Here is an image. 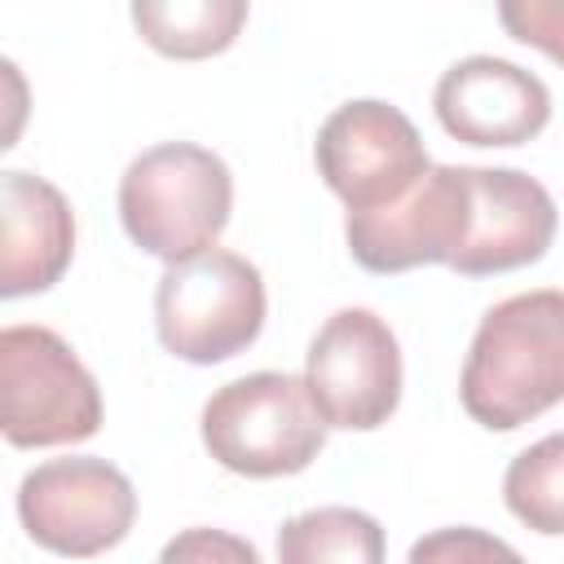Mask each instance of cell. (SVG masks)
<instances>
[{
	"instance_id": "obj_1",
	"label": "cell",
	"mask_w": 564,
	"mask_h": 564,
	"mask_svg": "<svg viewBox=\"0 0 564 564\" xmlns=\"http://www.w3.org/2000/svg\"><path fill=\"white\" fill-rule=\"evenodd\" d=\"M458 401L489 432H516L564 401V291H520L480 317Z\"/></svg>"
},
{
	"instance_id": "obj_2",
	"label": "cell",
	"mask_w": 564,
	"mask_h": 564,
	"mask_svg": "<svg viewBox=\"0 0 564 564\" xmlns=\"http://www.w3.org/2000/svg\"><path fill=\"white\" fill-rule=\"evenodd\" d=\"M234 212V176L220 154L194 141H163L141 150L119 181V220L128 238L176 264L225 234Z\"/></svg>"
},
{
	"instance_id": "obj_3",
	"label": "cell",
	"mask_w": 564,
	"mask_h": 564,
	"mask_svg": "<svg viewBox=\"0 0 564 564\" xmlns=\"http://www.w3.org/2000/svg\"><path fill=\"white\" fill-rule=\"evenodd\" d=\"M203 445L225 471L273 480L304 471L322 454L326 423L304 375L256 370L212 392L203 405Z\"/></svg>"
},
{
	"instance_id": "obj_4",
	"label": "cell",
	"mask_w": 564,
	"mask_h": 564,
	"mask_svg": "<svg viewBox=\"0 0 564 564\" xmlns=\"http://www.w3.org/2000/svg\"><path fill=\"white\" fill-rule=\"evenodd\" d=\"M154 326L159 344L181 361H229L264 326V278L247 256L220 247L176 260L154 286Z\"/></svg>"
},
{
	"instance_id": "obj_5",
	"label": "cell",
	"mask_w": 564,
	"mask_h": 564,
	"mask_svg": "<svg viewBox=\"0 0 564 564\" xmlns=\"http://www.w3.org/2000/svg\"><path fill=\"white\" fill-rule=\"evenodd\" d=\"M101 392L75 348L48 326L0 330V432L18 449L97 436Z\"/></svg>"
},
{
	"instance_id": "obj_6",
	"label": "cell",
	"mask_w": 564,
	"mask_h": 564,
	"mask_svg": "<svg viewBox=\"0 0 564 564\" xmlns=\"http://www.w3.org/2000/svg\"><path fill=\"white\" fill-rule=\"evenodd\" d=\"M304 383L326 427L370 432L397 414L401 344L370 308H339L304 352Z\"/></svg>"
},
{
	"instance_id": "obj_7",
	"label": "cell",
	"mask_w": 564,
	"mask_h": 564,
	"mask_svg": "<svg viewBox=\"0 0 564 564\" xmlns=\"http://www.w3.org/2000/svg\"><path fill=\"white\" fill-rule=\"evenodd\" d=\"M18 520L53 555H101L137 520L132 480L106 458H48L18 485Z\"/></svg>"
},
{
	"instance_id": "obj_8",
	"label": "cell",
	"mask_w": 564,
	"mask_h": 564,
	"mask_svg": "<svg viewBox=\"0 0 564 564\" xmlns=\"http://www.w3.org/2000/svg\"><path fill=\"white\" fill-rule=\"evenodd\" d=\"M313 159L322 181L348 212H375L397 203L432 167L419 128L397 106L375 97L339 106L317 128Z\"/></svg>"
},
{
	"instance_id": "obj_9",
	"label": "cell",
	"mask_w": 564,
	"mask_h": 564,
	"mask_svg": "<svg viewBox=\"0 0 564 564\" xmlns=\"http://www.w3.org/2000/svg\"><path fill=\"white\" fill-rule=\"evenodd\" d=\"M471 181L467 167H427L397 203L348 212V251L370 273H405L419 264H449L467 238Z\"/></svg>"
},
{
	"instance_id": "obj_10",
	"label": "cell",
	"mask_w": 564,
	"mask_h": 564,
	"mask_svg": "<svg viewBox=\"0 0 564 564\" xmlns=\"http://www.w3.org/2000/svg\"><path fill=\"white\" fill-rule=\"evenodd\" d=\"M467 181L471 216L449 269L463 278H485L542 260L560 225L551 189L516 167H467Z\"/></svg>"
},
{
	"instance_id": "obj_11",
	"label": "cell",
	"mask_w": 564,
	"mask_h": 564,
	"mask_svg": "<svg viewBox=\"0 0 564 564\" xmlns=\"http://www.w3.org/2000/svg\"><path fill=\"white\" fill-rule=\"evenodd\" d=\"M436 119L454 141L467 145H524L551 123L546 84L507 57H463L432 93Z\"/></svg>"
},
{
	"instance_id": "obj_12",
	"label": "cell",
	"mask_w": 564,
	"mask_h": 564,
	"mask_svg": "<svg viewBox=\"0 0 564 564\" xmlns=\"http://www.w3.org/2000/svg\"><path fill=\"white\" fill-rule=\"evenodd\" d=\"M75 256V216L57 185L35 172L0 176V295L48 291Z\"/></svg>"
},
{
	"instance_id": "obj_13",
	"label": "cell",
	"mask_w": 564,
	"mask_h": 564,
	"mask_svg": "<svg viewBox=\"0 0 564 564\" xmlns=\"http://www.w3.org/2000/svg\"><path fill=\"white\" fill-rule=\"evenodd\" d=\"M247 9L251 0H132V26L154 53L203 62L242 35Z\"/></svg>"
},
{
	"instance_id": "obj_14",
	"label": "cell",
	"mask_w": 564,
	"mask_h": 564,
	"mask_svg": "<svg viewBox=\"0 0 564 564\" xmlns=\"http://www.w3.org/2000/svg\"><path fill=\"white\" fill-rule=\"evenodd\" d=\"M278 560L282 564H379L383 560V529L375 516L357 507H317L278 529Z\"/></svg>"
},
{
	"instance_id": "obj_15",
	"label": "cell",
	"mask_w": 564,
	"mask_h": 564,
	"mask_svg": "<svg viewBox=\"0 0 564 564\" xmlns=\"http://www.w3.org/2000/svg\"><path fill=\"white\" fill-rule=\"evenodd\" d=\"M502 498L524 529L542 538L564 533V432H551L511 458L502 476Z\"/></svg>"
},
{
	"instance_id": "obj_16",
	"label": "cell",
	"mask_w": 564,
	"mask_h": 564,
	"mask_svg": "<svg viewBox=\"0 0 564 564\" xmlns=\"http://www.w3.org/2000/svg\"><path fill=\"white\" fill-rule=\"evenodd\" d=\"M498 22L516 44L564 66V0H498Z\"/></svg>"
},
{
	"instance_id": "obj_17",
	"label": "cell",
	"mask_w": 564,
	"mask_h": 564,
	"mask_svg": "<svg viewBox=\"0 0 564 564\" xmlns=\"http://www.w3.org/2000/svg\"><path fill=\"white\" fill-rule=\"evenodd\" d=\"M516 560V551L498 538H485L480 529H441L423 542L410 546V560L423 564V560Z\"/></svg>"
},
{
	"instance_id": "obj_18",
	"label": "cell",
	"mask_w": 564,
	"mask_h": 564,
	"mask_svg": "<svg viewBox=\"0 0 564 564\" xmlns=\"http://www.w3.org/2000/svg\"><path fill=\"white\" fill-rule=\"evenodd\" d=\"M163 560H242V564H256V546L242 542V538H229V533H212V529H189L181 538H172L163 546Z\"/></svg>"
}]
</instances>
